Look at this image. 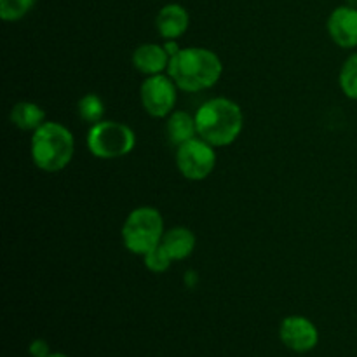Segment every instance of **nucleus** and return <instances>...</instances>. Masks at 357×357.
Masks as SVG:
<instances>
[{
    "instance_id": "obj_1",
    "label": "nucleus",
    "mask_w": 357,
    "mask_h": 357,
    "mask_svg": "<svg viewBox=\"0 0 357 357\" xmlns=\"http://www.w3.org/2000/svg\"><path fill=\"white\" fill-rule=\"evenodd\" d=\"M167 73L183 93H202L222 79L223 61L208 47H181L171 56Z\"/></svg>"
},
{
    "instance_id": "obj_2",
    "label": "nucleus",
    "mask_w": 357,
    "mask_h": 357,
    "mask_svg": "<svg viewBox=\"0 0 357 357\" xmlns=\"http://www.w3.org/2000/svg\"><path fill=\"white\" fill-rule=\"evenodd\" d=\"M197 136L215 149H225L237 142L244 129L243 108L225 96L209 98L195 112Z\"/></svg>"
},
{
    "instance_id": "obj_3",
    "label": "nucleus",
    "mask_w": 357,
    "mask_h": 357,
    "mask_svg": "<svg viewBox=\"0 0 357 357\" xmlns=\"http://www.w3.org/2000/svg\"><path fill=\"white\" fill-rule=\"evenodd\" d=\"M73 153H75L73 132L61 122L45 121L37 131L31 132V160L44 173H59L68 167Z\"/></svg>"
},
{
    "instance_id": "obj_4",
    "label": "nucleus",
    "mask_w": 357,
    "mask_h": 357,
    "mask_svg": "<svg viewBox=\"0 0 357 357\" xmlns=\"http://www.w3.org/2000/svg\"><path fill=\"white\" fill-rule=\"evenodd\" d=\"M164 232L166 227L159 209L153 206H139L126 216L121 237L129 253L143 257L162 243Z\"/></svg>"
},
{
    "instance_id": "obj_5",
    "label": "nucleus",
    "mask_w": 357,
    "mask_h": 357,
    "mask_svg": "<svg viewBox=\"0 0 357 357\" xmlns=\"http://www.w3.org/2000/svg\"><path fill=\"white\" fill-rule=\"evenodd\" d=\"M86 143L91 155H94L96 159H121L135 150L136 135L124 122L105 121L103 119L98 124L89 126Z\"/></svg>"
},
{
    "instance_id": "obj_6",
    "label": "nucleus",
    "mask_w": 357,
    "mask_h": 357,
    "mask_svg": "<svg viewBox=\"0 0 357 357\" xmlns=\"http://www.w3.org/2000/svg\"><path fill=\"white\" fill-rule=\"evenodd\" d=\"M216 149L202 139L201 136H195L190 142L176 146L174 153V162L178 171L188 181H204L213 174L216 167Z\"/></svg>"
},
{
    "instance_id": "obj_7",
    "label": "nucleus",
    "mask_w": 357,
    "mask_h": 357,
    "mask_svg": "<svg viewBox=\"0 0 357 357\" xmlns=\"http://www.w3.org/2000/svg\"><path fill=\"white\" fill-rule=\"evenodd\" d=\"M178 91L180 87L167 72L145 77L139 86V101L143 110L153 119H167L176 110Z\"/></svg>"
},
{
    "instance_id": "obj_8",
    "label": "nucleus",
    "mask_w": 357,
    "mask_h": 357,
    "mask_svg": "<svg viewBox=\"0 0 357 357\" xmlns=\"http://www.w3.org/2000/svg\"><path fill=\"white\" fill-rule=\"evenodd\" d=\"M279 340L286 349L305 354L314 351L319 344V330L316 324L305 316H288L279 324Z\"/></svg>"
},
{
    "instance_id": "obj_9",
    "label": "nucleus",
    "mask_w": 357,
    "mask_h": 357,
    "mask_svg": "<svg viewBox=\"0 0 357 357\" xmlns=\"http://www.w3.org/2000/svg\"><path fill=\"white\" fill-rule=\"evenodd\" d=\"M326 30L331 42L342 49H357V7L338 6L330 13Z\"/></svg>"
},
{
    "instance_id": "obj_10",
    "label": "nucleus",
    "mask_w": 357,
    "mask_h": 357,
    "mask_svg": "<svg viewBox=\"0 0 357 357\" xmlns=\"http://www.w3.org/2000/svg\"><path fill=\"white\" fill-rule=\"evenodd\" d=\"M188 26H190V14L181 3H166L160 7L155 16L157 33L164 40H178L187 33Z\"/></svg>"
},
{
    "instance_id": "obj_11",
    "label": "nucleus",
    "mask_w": 357,
    "mask_h": 357,
    "mask_svg": "<svg viewBox=\"0 0 357 357\" xmlns=\"http://www.w3.org/2000/svg\"><path fill=\"white\" fill-rule=\"evenodd\" d=\"M169 61L171 56L164 47V44H153V42L138 45L131 56V63L135 70L143 73L145 77L166 73Z\"/></svg>"
},
{
    "instance_id": "obj_12",
    "label": "nucleus",
    "mask_w": 357,
    "mask_h": 357,
    "mask_svg": "<svg viewBox=\"0 0 357 357\" xmlns=\"http://www.w3.org/2000/svg\"><path fill=\"white\" fill-rule=\"evenodd\" d=\"M162 248L167 251L173 261H183L195 251V234L188 227H173L166 230L162 237Z\"/></svg>"
},
{
    "instance_id": "obj_13",
    "label": "nucleus",
    "mask_w": 357,
    "mask_h": 357,
    "mask_svg": "<svg viewBox=\"0 0 357 357\" xmlns=\"http://www.w3.org/2000/svg\"><path fill=\"white\" fill-rule=\"evenodd\" d=\"M166 135L174 146H180L183 143L190 142L197 136V124H195V115L188 114L185 110H174L166 119Z\"/></svg>"
},
{
    "instance_id": "obj_14",
    "label": "nucleus",
    "mask_w": 357,
    "mask_h": 357,
    "mask_svg": "<svg viewBox=\"0 0 357 357\" xmlns=\"http://www.w3.org/2000/svg\"><path fill=\"white\" fill-rule=\"evenodd\" d=\"M10 122L24 132H33L45 122V112L35 101H20L10 108Z\"/></svg>"
},
{
    "instance_id": "obj_15",
    "label": "nucleus",
    "mask_w": 357,
    "mask_h": 357,
    "mask_svg": "<svg viewBox=\"0 0 357 357\" xmlns=\"http://www.w3.org/2000/svg\"><path fill=\"white\" fill-rule=\"evenodd\" d=\"M77 115L86 124L94 126L103 121L105 117V103L100 94L87 93L77 101Z\"/></svg>"
},
{
    "instance_id": "obj_16",
    "label": "nucleus",
    "mask_w": 357,
    "mask_h": 357,
    "mask_svg": "<svg viewBox=\"0 0 357 357\" xmlns=\"http://www.w3.org/2000/svg\"><path fill=\"white\" fill-rule=\"evenodd\" d=\"M338 86L349 100L357 101V52H352L342 63L338 73Z\"/></svg>"
},
{
    "instance_id": "obj_17",
    "label": "nucleus",
    "mask_w": 357,
    "mask_h": 357,
    "mask_svg": "<svg viewBox=\"0 0 357 357\" xmlns=\"http://www.w3.org/2000/svg\"><path fill=\"white\" fill-rule=\"evenodd\" d=\"M37 0H0V17L6 23H16L23 20L35 7Z\"/></svg>"
},
{
    "instance_id": "obj_18",
    "label": "nucleus",
    "mask_w": 357,
    "mask_h": 357,
    "mask_svg": "<svg viewBox=\"0 0 357 357\" xmlns=\"http://www.w3.org/2000/svg\"><path fill=\"white\" fill-rule=\"evenodd\" d=\"M143 264H145L146 271H150L152 274H164V272L169 271L174 261L167 255V251L164 250L162 244H159L146 255H143Z\"/></svg>"
},
{
    "instance_id": "obj_19",
    "label": "nucleus",
    "mask_w": 357,
    "mask_h": 357,
    "mask_svg": "<svg viewBox=\"0 0 357 357\" xmlns=\"http://www.w3.org/2000/svg\"><path fill=\"white\" fill-rule=\"evenodd\" d=\"M28 352H30L31 357H47L51 354V347H49L44 338H35L28 345Z\"/></svg>"
},
{
    "instance_id": "obj_20",
    "label": "nucleus",
    "mask_w": 357,
    "mask_h": 357,
    "mask_svg": "<svg viewBox=\"0 0 357 357\" xmlns=\"http://www.w3.org/2000/svg\"><path fill=\"white\" fill-rule=\"evenodd\" d=\"M47 357H70V356H66L65 352H51Z\"/></svg>"
}]
</instances>
